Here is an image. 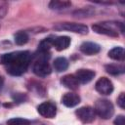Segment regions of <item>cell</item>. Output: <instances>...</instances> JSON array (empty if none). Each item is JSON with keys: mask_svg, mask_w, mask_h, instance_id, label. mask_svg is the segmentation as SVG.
Listing matches in <instances>:
<instances>
[{"mask_svg": "<svg viewBox=\"0 0 125 125\" xmlns=\"http://www.w3.org/2000/svg\"><path fill=\"white\" fill-rule=\"evenodd\" d=\"M80 97L75 93H66L62 98V103L67 107H73L80 103Z\"/></svg>", "mask_w": 125, "mask_h": 125, "instance_id": "obj_11", "label": "cell"}, {"mask_svg": "<svg viewBox=\"0 0 125 125\" xmlns=\"http://www.w3.org/2000/svg\"><path fill=\"white\" fill-rule=\"evenodd\" d=\"M13 99L16 101V102H19V103H22L26 100V96L23 95V94H21V93H18L16 95L13 96Z\"/></svg>", "mask_w": 125, "mask_h": 125, "instance_id": "obj_25", "label": "cell"}, {"mask_svg": "<svg viewBox=\"0 0 125 125\" xmlns=\"http://www.w3.org/2000/svg\"><path fill=\"white\" fill-rule=\"evenodd\" d=\"M37 111L46 118H54L57 114V106L52 102H44L37 106Z\"/></svg>", "mask_w": 125, "mask_h": 125, "instance_id": "obj_7", "label": "cell"}, {"mask_svg": "<svg viewBox=\"0 0 125 125\" xmlns=\"http://www.w3.org/2000/svg\"><path fill=\"white\" fill-rule=\"evenodd\" d=\"M80 51L85 55L92 56L101 51V46L95 42H83L80 45Z\"/></svg>", "mask_w": 125, "mask_h": 125, "instance_id": "obj_10", "label": "cell"}, {"mask_svg": "<svg viewBox=\"0 0 125 125\" xmlns=\"http://www.w3.org/2000/svg\"><path fill=\"white\" fill-rule=\"evenodd\" d=\"M95 89L102 95H110L113 92V84L106 77H101L95 84Z\"/></svg>", "mask_w": 125, "mask_h": 125, "instance_id": "obj_8", "label": "cell"}, {"mask_svg": "<svg viewBox=\"0 0 125 125\" xmlns=\"http://www.w3.org/2000/svg\"><path fill=\"white\" fill-rule=\"evenodd\" d=\"M50 58V54L48 53H43L39 52L36 61L34 62L32 65V70L33 72L39 76V77H46L52 72V67L48 62V60Z\"/></svg>", "mask_w": 125, "mask_h": 125, "instance_id": "obj_3", "label": "cell"}, {"mask_svg": "<svg viewBox=\"0 0 125 125\" xmlns=\"http://www.w3.org/2000/svg\"><path fill=\"white\" fill-rule=\"evenodd\" d=\"M61 83L68 88V89H71V90H76L79 88V82L77 80V78L75 77L74 74H67V75H64L62 79H61Z\"/></svg>", "mask_w": 125, "mask_h": 125, "instance_id": "obj_13", "label": "cell"}, {"mask_svg": "<svg viewBox=\"0 0 125 125\" xmlns=\"http://www.w3.org/2000/svg\"><path fill=\"white\" fill-rule=\"evenodd\" d=\"M32 59L29 51H15L0 56V63L5 65L6 71L13 76L23 74Z\"/></svg>", "mask_w": 125, "mask_h": 125, "instance_id": "obj_1", "label": "cell"}, {"mask_svg": "<svg viewBox=\"0 0 125 125\" xmlns=\"http://www.w3.org/2000/svg\"><path fill=\"white\" fill-rule=\"evenodd\" d=\"M95 113L103 119H109L114 113V107L110 101L106 99H99L95 103Z\"/></svg>", "mask_w": 125, "mask_h": 125, "instance_id": "obj_4", "label": "cell"}, {"mask_svg": "<svg viewBox=\"0 0 125 125\" xmlns=\"http://www.w3.org/2000/svg\"><path fill=\"white\" fill-rule=\"evenodd\" d=\"M3 84H4V78H3V76L0 75V88H2Z\"/></svg>", "mask_w": 125, "mask_h": 125, "instance_id": "obj_27", "label": "cell"}, {"mask_svg": "<svg viewBox=\"0 0 125 125\" xmlns=\"http://www.w3.org/2000/svg\"><path fill=\"white\" fill-rule=\"evenodd\" d=\"M105 70L107 73L111 74V75H119L124 73L125 68L122 64H117V63H109V64H105L104 66Z\"/></svg>", "mask_w": 125, "mask_h": 125, "instance_id": "obj_15", "label": "cell"}, {"mask_svg": "<svg viewBox=\"0 0 125 125\" xmlns=\"http://www.w3.org/2000/svg\"><path fill=\"white\" fill-rule=\"evenodd\" d=\"M92 29L98 34H104L110 37H118L119 32H124V24L116 21H106L93 24Z\"/></svg>", "mask_w": 125, "mask_h": 125, "instance_id": "obj_2", "label": "cell"}, {"mask_svg": "<svg viewBox=\"0 0 125 125\" xmlns=\"http://www.w3.org/2000/svg\"><path fill=\"white\" fill-rule=\"evenodd\" d=\"M113 123H114V125H125V118H124V115H122V114L117 115V117L114 119Z\"/></svg>", "mask_w": 125, "mask_h": 125, "instance_id": "obj_24", "label": "cell"}, {"mask_svg": "<svg viewBox=\"0 0 125 125\" xmlns=\"http://www.w3.org/2000/svg\"><path fill=\"white\" fill-rule=\"evenodd\" d=\"M7 10H8L7 3L3 2V1H0V18H3L6 15Z\"/></svg>", "mask_w": 125, "mask_h": 125, "instance_id": "obj_22", "label": "cell"}, {"mask_svg": "<svg viewBox=\"0 0 125 125\" xmlns=\"http://www.w3.org/2000/svg\"><path fill=\"white\" fill-rule=\"evenodd\" d=\"M70 42L71 40L68 36H59L53 39V47H55L57 51H62L68 48Z\"/></svg>", "mask_w": 125, "mask_h": 125, "instance_id": "obj_12", "label": "cell"}, {"mask_svg": "<svg viewBox=\"0 0 125 125\" xmlns=\"http://www.w3.org/2000/svg\"><path fill=\"white\" fill-rule=\"evenodd\" d=\"M108 57L115 61H123L125 57V52L122 47H114L108 52Z\"/></svg>", "mask_w": 125, "mask_h": 125, "instance_id": "obj_17", "label": "cell"}, {"mask_svg": "<svg viewBox=\"0 0 125 125\" xmlns=\"http://www.w3.org/2000/svg\"><path fill=\"white\" fill-rule=\"evenodd\" d=\"M74 17H79V18H84V17H90L93 15V11L88 9V8H84V9H80L76 12L73 13Z\"/></svg>", "mask_w": 125, "mask_h": 125, "instance_id": "obj_21", "label": "cell"}, {"mask_svg": "<svg viewBox=\"0 0 125 125\" xmlns=\"http://www.w3.org/2000/svg\"><path fill=\"white\" fill-rule=\"evenodd\" d=\"M71 6L70 1H61V0H53L49 3V8L52 10H64Z\"/></svg>", "mask_w": 125, "mask_h": 125, "instance_id": "obj_16", "label": "cell"}, {"mask_svg": "<svg viewBox=\"0 0 125 125\" xmlns=\"http://www.w3.org/2000/svg\"><path fill=\"white\" fill-rule=\"evenodd\" d=\"M29 125H45L44 123H41V122H30Z\"/></svg>", "mask_w": 125, "mask_h": 125, "instance_id": "obj_26", "label": "cell"}, {"mask_svg": "<svg viewBox=\"0 0 125 125\" xmlns=\"http://www.w3.org/2000/svg\"><path fill=\"white\" fill-rule=\"evenodd\" d=\"M30 120L21 118V117H16V118H11L7 121V125H29Z\"/></svg>", "mask_w": 125, "mask_h": 125, "instance_id": "obj_20", "label": "cell"}, {"mask_svg": "<svg viewBox=\"0 0 125 125\" xmlns=\"http://www.w3.org/2000/svg\"><path fill=\"white\" fill-rule=\"evenodd\" d=\"M117 104L121 108H124L125 107V95H124V93H121L119 95V97L117 98Z\"/></svg>", "mask_w": 125, "mask_h": 125, "instance_id": "obj_23", "label": "cell"}, {"mask_svg": "<svg viewBox=\"0 0 125 125\" xmlns=\"http://www.w3.org/2000/svg\"><path fill=\"white\" fill-rule=\"evenodd\" d=\"M53 66H54L56 71L62 72V71L67 69V67H68V61L65 58H63V57H59V58H57L54 61Z\"/></svg>", "mask_w": 125, "mask_h": 125, "instance_id": "obj_14", "label": "cell"}, {"mask_svg": "<svg viewBox=\"0 0 125 125\" xmlns=\"http://www.w3.org/2000/svg\"><path fill=\"white\" fill-rule=\"evenodd\" d=\"M54 29L56 30H66L74 33L79 34H87L88 33V27L85 24L76 23V22H60L54 25Z\"/></svg>", "mask_w": 125, "mask_h": 125, "instance_id": "obj_5", "label": "cell"}, {"mask_svg": "<svg viewBox=\"0 0 125 125\" xmlns=\"http://www.w3.org/2000/svg\"><path fill=\"white\" fill-rule=\"evenodd\" d=\"M53 47V39L51 37L45 38L42 40L38 46V52H43V53H48L50 48Z\"/></svg>", "mask_w": 125, "mask_h": 125, "instance_id": "obj_19", "label": "cell"}, {"mask_svg": "<svg viewBox=\"0 0 125 125\" xmlns=\"http://www.w3.org/2000/svg\"><path fill=\"white\" fill-rule=\"evenodd\" d=\"M75 114L78 117V119L83 123H91L95 120L96 117L94 108L89 105L79 107L78 109L75 110Z\"/></svg>", "mask_w": 125, "mask_h": 125, "instance_id": "obj_6", "label": "cell"}, {"mask_svg": "<svg viewBox=\"0 0 125 125\" xmlns=\"http://www.w3.org/2000/svg\"><path fill=\"white\" fill-rule=\"evenodd\" d=\"M28 39H29L28 34L26 33V31H22V30L17 32L14 36V40L17 45H24L25 43H27Z\"/></svg>", "mask_w": 125, "mask_h": 125, "instance_id": "obj_18", "label": "cell"}, {"mask_svg": "<svg viewBox=\"0 0 125 125\" xmlns=\"http://www.w3.org/2000/svg\"><path fill=\"white\" fill-rule=\"evenodd\" d=\"M95 71L91 70V69H85V68H81L78 69L75 72V77L77 78L78 82L81 84H86L89 83L90 81L93 80V78L95 77Z\"/></svg>", "mask_w": 125, "mask_h": 125, "instance_id": "obj_9", "label": "cell"}]
</instances>
